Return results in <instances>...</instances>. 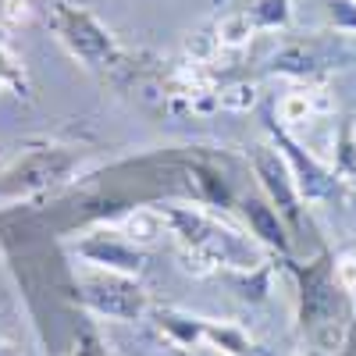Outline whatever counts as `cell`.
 <instances>
[{
    "instance_id": "1",
    "label": "cell",
    "mask_w": 356,
    "mask_h": 356,
    "mask_svg": "<svg viewBox=\"0 0 356 356\" xmlns=\"http://www.w3.org/2000/svg\"><path fill=\"white\" fill-rule=\"evenodd\" d=\"M47 25L61 40V47L89 72H111L122 65L125 54L111 36V29H104L89 11L75 8L72 0H47Z\"/></svg>"
},
{
    "instance_id": "2",
    "label": "cell",
    "mask_w": 356,
    "mask_h": 356,
    "mask_svg": "<svg viewBox=\"0 0 356 356\" xmlns=\"http://www.w3.org/2000/svg\"><path fill=\"white\" fill-rule=\"evenodd\" d=\"M303 328L321 353H335L346 335V303L335 282V264L317 260L303 271Z\"/></svg>"
},
{
    "instance_id": "3",
    "label": "cell",
    "mask_w": 356,
    "mask_h": 356,
    "mask_svg": "<svg viewBox=\"0 0 356 356\" xmlns=\"http://www.w3.org/2000/svg\"><path fill=\"white\" fill-rule=\"evenodd\" d=\"M161 214H164V225H171V232L178 235V243L186 250H193L196 257L211 260V264L239 267V271L257 267V253L232 228H221L207 214L186 211V207H161Z\"/></svg>"
},
{
    "instance_id": "4",
    "label": "cell",
    "mask_w": 356,
    "mask_h": 356,
    "mask_svg": "<svg viewBox=\"0 0 356 356\" xmlns=\"http://www.w3.org/2000/svg\"><path fill=\"white\" fill-rule=\"evenodd\" d=\"M79 154L68 146H40V150L22 154L8 171H0V200L18 203L29 196H40L47 189H54L57 182L75 171Z\"/></svg>"
},
{
    "instance_id": "5",
    "label": "cell",
    "mask_w": 356,
    "mask_h": 356,
    "mask_svg": "<svg viewBox=\"0 0 356 356\" xmlns=\"http://www.w3.org/2000/svg\"><path fill=\"white\" fill-rule=\"evenodd\" d=\"M75 296L79 303L89 310H97L114 321H139L146 310V292L132 282V275H118V271H86L75 278Z\"/></svg>"
},
{
    "instance_id": "6",
    "label": "cell",
    "mask_w": 356,
    "mask_h": 356,
    "mask_svg": "<svg viewBox=\"0 0 356 356\" xmlns=\"http://www.w3.org/2000/svg\"><path fill=\"white\" fill-rule=\"evenodd\" d=\"M349 50H339V40L328 43V40H300V43H285L278 54H275V68L285 72V75H314V72H324L339 61H346Z\"/></svg>"
},
{
    "instance_id": "7",
    "label": "cell",
    "mask_w": 356,
    "mask_h": 356,
    "mask_svg": "<svg viewBox=\"0 0 356 356\" xmlns=\"http://www.w3.org/2000/svg\"><path fill=\"white\" fill-rule=\"evenodd\" d=\"M79 253L89 264L104 267V271H118V275H136L139 267H143V253L129 239L111 235V232H97V235H89V239H82L79 243Z\"/></svg>"
},
{
    "instance_id": "8",
    "label": "cell",
    "mask_w": 356,
    "mask_h": 356,
    "mask_svg": "<svg viewBox=\"0 0 356 356\" xmlns=\"http://www.w3.org/2000/svg\"><path fill=\"white\" fill-rule=\"evenodd\" d=\"M253 164H257V175H260L264 189L271 193V200L282 207V214H285L289 221H296V203H300V196H296V178H292V171L285 168V161H282L278 154H271L267 146H257Z\"/></svg>"
},
{
    "instance_id": "9",
    "label": "cell",
    "mask_w": 356,
    "mask_h": 356,
    "mask_svg": "<svg viewBox=\"0 0 356 356\" xmlns=\"http://www.w3.org/2000/svg\"><path fill=\"white\" fill-rule=\"evenodd\" d=\"M243 214H246L253 235H260L267 246L289 250V235H285V225H282V218H278L275 207H267V203H260V200H246V203H243Z\"/></svg>"
},
{
    "instance_id": "10",
    "label": "cell",
    "mask_w": 356,
    "mask_h": 356,
    "mask_svg": "<svg viewBox=\"0 0 356 356\" xmlns=\"http://www.w3.org/2000/svg\"><path fill=\"white\" fill-rule=\"evenodd\" d=\"M246 18L253 33H275L292 22V0H250Z\"/></svg>"
},
{
    "instance_id": "11",
    "label": "cell",
    "mask_w": 356,
    "mask_h": 356,
    "mask_svg": "<svg viewBox=\"0 0 356 356\" xmlns=\"http://www.w3.org/2000/svg\"><path fill=\"white\" fill-rule=\"evenodd\" d=\"M321 111H328V100H317V93H310V89H296V93H289V97L278 104V114H282L285 125L314 122Z\"/></svg>"
},
{
    "instance_id": "12",
    "label": "cell",
    "mask_w": 356,
    "mask_h": 356,
    "mask_svg": "<svg viewBox=\"0 0 356 356\" xmlns=\"http://www.w3.org/2000/svg\"><path fill=\"white\" fill-rule=\"evenodd\" d=\"M250 40H253V25H250L246 11H235V15H228V18L218 25V47H221V50H239V47H246Z\"/></svg>"
},
{
    "instance_id": "13",
    "label": "cell",
    "mask_w": 356,
    "mask_h": 356,
    "mask_svg": "<svg viewBox=\"0 0 356 356\" xmlns=\"http://www.w3.org/2000/svg\"><path fill=\"white\" fill-rule=\"evenodd\" d=\"M125 235L132 243H154L157 235H164V214L161 211H136L125 221Z\"/></svg>"
},
{
    "instance_id": "14",
    "label": "cell",
    "mask_w": 356,
    "mask_h": 356,
    "mask_svg": "<svg viewBox=\"0 0 356 356\" xmlns=\"http://www.w3.org/2000/svg\"><path fill=\"white\" fill-rule=\"evenodd\" d=\"M0 82L11 86V89H18V93H29L25 68H22V61H18V54H15L4 40H0Z\"/></svg>"
},
{
    "instance_id": "15",
    "label": "cell",
    "mask_w": 356,
    "mask_h": 356,
    "mask_svg": "<svg viewBox=\"0 0 356 356\" xmlns=\"http://www.w3.org/2000/svg\"><path fill=\"white\" fill-rule=\"evenodd\" d=\"M335 282L346 296H356V253H342L335 260Z\"/></svg>"
},
{
    "instance_id": "16",
    "label": "cell",
    "mask_w": 356,
    "mask_h": 356,
    "mask_svg": "<svg viewBox=\"0 0 356 356\" xmlns=\"http://www.w3.org/2000/svg\"><path fill=\"white\" fill-rule=\"evenodd\" d=\"M75 356H104V353H100V346H97L93 335H86V339L75 346Z\"/></svg>"
},
{
    "instance_id": "17",
    "label": "cell",
    "mask_w": 356,
    "mask_h": 356,
    "mask_svg": "<svg viewBox=\"0 0 356 356\" xmlns=\"http://www.w3.org/2000/svg\"><path fill=\"white\" fill-rule=\"evenodd\" d=\"M0 356H18V353H15V349H11L8 342H0Z\"/></svg>"
},
{
    "instance_id": "18",
    "label": "cell",
    "mask_w": 356,
    "mask_h": 356,
    "mask_svg": "<svg viewBox=\"0 0 356 356\" xmlns=\"http://www.w3.org/2000/svg\"><path fill=\"white\" fill-rule=\"evenodd\" d=\"M0 86H4V82H0Z\"/></svg>"
},
{
    "instance_id": "19",
    "label": "cell",
    "mask_w": 356,
    "mask_h": 356,
    "mask_svg": "<svg viewBox=\"0 0 356 356\" xmlns=\"http://www.w3.org/2000/svg\"><path fill=\"white\" fill-rule=\"evenodd\" d=\"M353 4H356V0H353Z\"/></svg>"
}]
</instances>
